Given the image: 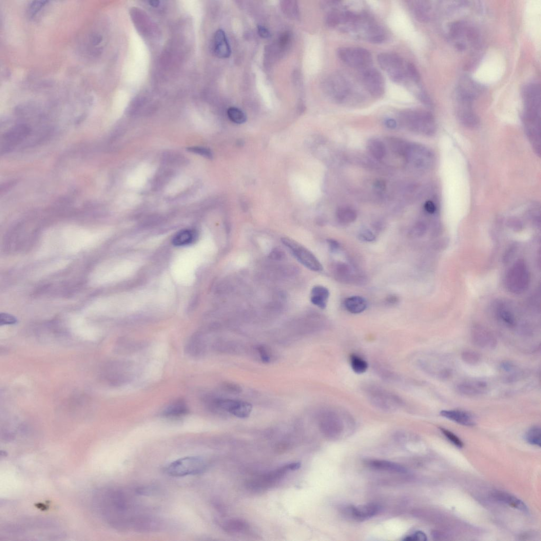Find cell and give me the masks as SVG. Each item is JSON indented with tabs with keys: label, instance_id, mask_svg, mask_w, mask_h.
Segmentation results:
<instances>
[{
	"label": "cell",
	"instance_id": "obj_1",
	"mask_svg": "<svg viewBox=\"0 0 541 541\" xmlns=\"http://www.w3.org/2000/svg\"><path fill=\"white\" fill-rule=\"evenodd\" d=\"M401 120L408 129L423 135L432 136L436 127L433 115L422 110H407L401 115Z\"/></svg>",
	"mask_w": 541,
	"mask_h": 541
},
{
	"label": "cell",
	"instance_id": "obj_2",
	"mask_svg": "<svg viewBox=\"0 0 541 541\" xmlns=\"http://www.w3.org/2000/svg\"><path fill=\"white\" fill-rule=\"evenodd\" d=\"M206 467V462L203 458L185 457L177 459L167 465L165 471L171 476L181 477L201 474L205 472Z\"/></svg>",
	"mask_w": 541,
	"mask_h": 541
},
{
	"label": "cell",
	"instance_id": "obj_3",
	"mask_svg": "<svg viewBox=\"0 0 541 541\" xmlns=\"http://www.w3.org/2000/svg\"><path fill=\"white\" fill-rule=\"evenodd\" d=\"M531 280L527 264L519 260L509 270L505 278V285L514 294H521L528 289Z\"/></svg>",
	"mask_w": 541,
	"mask_h": 541
},
{
	"label": "cell",
	"instance_id": "obj_4",
	"mask_svg": "<svg viewBox=\"0 0 541 541\" xmlns=\"http://www.w3.org/2000/svg\"><path fill=\"white\" fill-rule=\"evenodd\" d=\"M326 91L333 101L344 103L351 98L353 87L349 80L341 73H334L328 77L325 83Z\"/></svg>",
	"mask_w": 541,
	"mask_h": 541
},
{
	"label": "cell",
	"instance_id": "obj_5",
	"mask_svg": "<svg viewBox=\"0 0 541 541\" xmlns=\"http://www.w3.org/2000/svg\"><path fill=\"white\" fill-rule=\"evenodd\" d=\"M378 63L392 81L400 83L407 77L404 61L394 53L382 52L377 56Z\"/></svg>",
	"mask_w": 541,
	"mask_h": 541
},
{
	"label": "cell",
	"instance_id": "obj_6",
	"mask_svg": "<svg viewBox=\"0 0 541 541\" xmlns=\"http://www.w3.org/2000/svg\"><path fill=\"white\" fill-rule=\"evenodd\" d=\"M338 55L343 63L353 68L363 70L370 67L372 63L371 53L361 47L340 48L338 50Z\"/></svg>",
	"mask_w": 541,
	"mask_h": 541
},
{
	"label": "cell",
	"instance_id": "obj_7",
	"mask_svg": "<svg viewBox=\"0 0 541 541\" xmlns=\"http://www.w3.org/2000/svg\"><path fill=\"white\" fill-rule=\"evenodd\" d=\"M368 396L372 405L384 411H396L403 404L398 396L379 387L371 388L368 391Z\"/></svg>",
	"mask_w": 541,
	"mask_h": 541
},
{
	"label": "cell",
	"instance_id": "obj_8",
	"mask_svg": "<svg viewBox=\"0 0 541 541\" xmlns=\"http://www.w3.org/2000/svg\"><path fill=\"white\" fill-rule=\"evenodd\" d=\"M282 242L290 249L296 259L308 269L316 272L323 271V265L320 261L305 247L288 237L282 238Z\"/></svg>",
	"mask_w": 541,
	"mask_h": 541
},
{
	"label": "cell",
	"instance_id": "obj_9",
	"mask_svg": "<svg viewBox=\"0 0 541 541\" xmlns=\"http://www.w3.org/2000/svg\"><path fill=\"white\" fill-rule=\"evenodd\" d=\"M301 466L299 463L288 464L268 474L262 475L248 484L251 489L262 490L267 489L279 481L286 473L290 471H296Z\"/></svg>",
	"mask_w": 541,
	"mask_h": 541
},
{
	"label": "cell",
	"instance_id": "obj_10",
	"mask_svg": "<svg viewBox=\"0 0 541 541\" xmlns=\"http://www.w3.org/2000/svg\"><path fill=\"white\" fill-rule=\"evenodd\" d=\"M212 403L217 409L227 412L241 419L248 418L252 411V405L243 401L216 398Z\"/></svg>",
	"mask_w": 541,
	"mask_h": 541
},
{
	"label": "cell",
	"instance_id": "obj_11",
	"mask_svg": "<svg viewBox=\"0 0 541 541\" xmlns=\"http://www.w3.org/2000/svg\"><path fill=\"white\" fill-rule=\"evenodd\" d=\"M362 79L366 90L372 96L379 97L385 93V80L379 71L370 67L363 70Z\"/></svg>",
	"mask_w": 541,
	"mask_h": 541
},
{
	"label": "cell",
	"instance_id": "obj_12",
	"mask_svg": "<svg viewBox=\"0 0 541 541\" xmlns=\"http://www.w3.org/2000/svg\"><path fill=\"white\" fill-rule=\"evenodd\" d=\"M320 427L328 438H339L344 430V423L341 416L334 411H326L321 415Z\"/></svg>",
	"mask_w": 541,
	"mask_h": 541
},
{
	"label": "cell",
	"instance_id": "obj_13",
	"mask_svg": "<svg viewBox=\"0 0 541 541\" xmlns=\"http://www.w3.org/2000/svg\"><path fill=\"white\" fill-rule=\"evenodd\" d=\"M522 99L525 104L524 113L541 115V87L537 83H531L523 88Z\"/></svg>",
	"mask_w": 541,
	"mask_h": 541
},
{
	"label": "cell",
	"instance_id": "obj_14",
	"mask_svg": "<svg viewBox=\"0 0 541 541\" xmlns=\"http://www.w3.org/2000/svg\"><path fill=\"white\" fill-rule=\"evenodd\" d=\"M457 100V114L460 122L468 128H476L479 124V120L472 108L473 100L458 94Z\"/></svg>",
	"mask_w": 541,
	"mask_h": 541
},
{
	"label": "cell",
	"instance_id": "obj_15",
	"mask_svg": "<svg viewBox=\"0 0 541 541\" xmlns=\"http://www.w3.org/2000/svg\"><path fill=\"white\" fill-rule=\"evenodd\" d=\"M472 339L477 347L484 349H494L498 344L493 334L481 326H476L473 328Z\"/></svg>",
	"mask_w": 541,
	"mask_h": 541
},
{
	"label": "cell",
	"instance_id": "obj_16",
	"mask_svg": "<svg viewBox=\"0 0 541 541\" xmlns=\"http://www.w3.org/2000/svg\"><path fill=\"white\" fill-rule=\"evenodd\" d=\"M379 511L378 505L372 503L360 505L358 507H351L347 509L349 516L358 521H363L374 517Z\"/></svg>",
	"mask_w": 541,
	"mask_h": 541
},
{
	"label": "cell",
	"instance_id": "obj_17",
	"mask_svg": "<svg viewBox=\"0 0 541 541\" xmlns=\"http://www.w3.org/2000/svg\"><path fill=\"white\" fill-rule=\"evenodd\" d=\"M457 389L460 394L469 396H475L484 394L487 391V384L483 380H467L459 383Z\"/></svg>",
	"mask_w": 541,
	"mask_h": 541
},
{
	"label": "cell",
	"instance_id": "obj_18",
	"mask_svg": "<svg viewBox=\"0 0 541 541\" xmlns=\"http://www.w3.org/2000/svg\"><path fill=\"white\" fill-rule=\"evenodd\" d=\"M482 90L480 84L468 77H464L460 81L457 94L474 100L482 93Z\"/></svg>",
	"mask_w": 541,
	"mask_h": 541
},
{
	"label": "cell",
	"instance_id": "obj_19",
	"mask_svg": "<svg viewBox=\"0 0 541 541\" xmlns=\"http://www.w3.org/2000/svg\"><path fill=\"white\" fill-rule=\"evenodd\" d=\"M443 417L465 426L472 427L476 424L474 416L468 412L460 410H443L440 412Z\"/></svg>",
	"mask_w": 541,
	"mask_h": 541
},
{
	"label": "cell",
	"instance_id": "obj_20",
	"mask_svg": "<svg viewBox=\"0 0 541 541\" xmlns=\"http://www.w3.org/2000/svg\"><path fill=\"white\" fill-rule=\"evenodd\" d=\"M214 51L215 55L220 58H227L231 55V49L223 30L219 29L215 34Z\"/></svg>",
	"mask_w": 541,
	"mask_h": 541
},
{
	"label": "cell",
	"instance_id": "obj_21",
	"mask_svg": "<svg viewBox=\"0 0 541 541\" xmlns=\"http://www.w3.org/2000/svg\"><path fill=\"white\" fill-rule=\"evenodd\" d=\"M492 496L495 500L507 504L511 508L523 512L528 511V508L526 504L515 496L502 491L494 492L492 494Z\"/></svg>",
	"mask_w": 541,
	"mask_h": 541
},
{
	"label": "cell",
	"instance_id": "obj_22",
	"mask_svg": "<svg viewBox=\"0 0 541 541\" xmlns=\"http://www.w3.org/2000/svg\"><path fill=\"white\" fill-rule=\"evenodd\" d=\"M366 464L369 467L379 471L394 473H405L407 472L404 467L386 460H370Z\"/></svg>",
	"mask_w": 541,
	"mask_h": 541
},
{
	"label": "cell",
	"instance_id": "obj_23",
	"mask_svg": "<svg viewBox=\"0 0 541 541\" xmlns=\"http://www.w3.org/2000/svg\"><path fill=\"white\" fill-rule=\"evenodd\" d=\"M186 352L190 356L199 358L203 356L206 351V344L202 337L196 335L192 337L188 342L185 348Z\"/></svg>",
	"mask_w": 541,
	"mask_h": 541
},
{
	"label": "cell",
	"instance_id": "obj_24",
	"mask_svg": "<svg viewBox=\"0 0 541 541\" xmlns=\"http://www.w3.org/2000/svg\"><path fill=\"white\" fill-rule=\"evenodd\" d=\"M412 10L415 18L421 22H427L430 20L431 6L428 1H413Z\"/></svg>",
	"mask_w": 541,
	"mask_h": 541
},
{
	"label": "cell",
	"instance_id": "obj_25",
	"mask_svg": "<svg viewBox=\"0 0 541 541\" xmlns=\"http://www.w3.org/2000/svg\"><path fill=\"white\" fill-rule=\"evenodd\" d=\"M344 305L348 311L353 314L364 312L367 307V301L360 296H352L346 299Z\"/></svg>",
	"mask_w": 541,
	"mask_h": 541
},
{
	"label": "cell",
	"instance_id": "obj_26",
	"mask_svg": "<svg viewBox=\"0 0 541 541\" xmlns=\"http://www.w3.org/2000/svg\"><path fill=\"white\" fill-rule=\"evenodd\" d=\"M330 297V291L323 286L314 287L312 291L311 301L315 306L321 309H325L328 299Z\"/></svg>",
	"mask_w": 541,
	"mask_h": 541
},
{
	"label": "cell",
	"instance_id": "obj_27",
	"mask_svg": "<svg viewBox=\"0 0 541 541\" xmlns=\"http://www.w3.org/2000/svg\"><path fill=\"white\" fill-rule=\"evenodd\" d=\"M188 412V406L185 402L182 400H177L174 402L166 407L163 414L166 417L176 418L180 417Z\"/></svg>",
	"mask_w": 541,
	"mask_h": 541
},
{
	"label": "cell",
	"instance_id": "obj_28",
	"mask_svg": "<svg viewBox=\"0 0 541 541\" xmlns=\"http://www.w3.org/2000/svg\"><path fill=\"white\" fill-rule=\"evenodd\" d=\"M196 237V232L193 230L183 229L175 235L173 243L175 246H178L188 245L194 242Z\"/></svg>",
	"mask_w": 541,
	"mask_h": 541
},
{
	"label": "cell",
	"instance_id": "obj_29",
	"mask_svg": "<svg viewBox=\"0 0 541 541\" xmlns=\"http://www.w3.org/2000/svg\"><path fill=\"white\" fill-rule=\"evenodd\" d=\"M335 276L341 282L349 283L356 279L350 266L347 264L339 262L334 266Z\"/></svg>",
	"mask_w": 541,
	"mask_h": 541
},
{
	"label": "cell",
	"instance_id": "obj_30",
	"mask_svg": "<svg viewBox=\"0 0 541 541\" xmlns=\"http://www.w3.org/2000/svg\"><path fill=\"white\" fill-rule=\"evenodd\" d=\"M497 313L500 320L505 325L510 327H513L516 325L515 316L507 304L503 303L499 304L497 308Z\"/></svg>",
	"mask_w": 541,
	"mask_h": 541
},
{
	"label": "cell",
	"instance_id": "obj_31",
	"mask_svg": "<svg viewBox=\"0 0 541 541\" xmlns=\"http://www.w3.org/2000/svg\"><path fill=\"white\" fill-rule=\"evenodd\" d=\"M367 148L369 153L377 159H382L386 155L385 146L378 139L369 140L367 142Z\"/></svg>",
	"mask_w": 541,
	"mask_h": 541
},
{
	"label": "cell",
	"instance_id": "obj_32",
	"mask_svg": "<svg viewBox=\"0 0 541 541\" xmlns=\"http://www.w3.org/2000/svg\"><path fill=\"white\" fill-rule=\"evenodd\" d=\"M357 212L350 207H341L336 211V217L340 223L349 224L354 222L357 218Z\"/></svg>",
	"mask_w": 541,
	"mask_h": 541
},
{
	"label": "cell",
	"instance_id": "obj_33",
	"mask_svg": "<svg viewBox=\"0 0 541 541\" xmlns=\"http://www.w3.org/2000/svg\"><path fill=\"white\" fill-rule=\"evenodd\" d=\"M225 530L230 534H240L248 529L247 523L241 520H231L225 523Z\"/></svg>",
	"mask_w": 541,
	"mask_h": 541
},
{
	"label": "cell",
	"instance_id": "obj_34",
	"mask_svg": "<svg viewBox=\"0 0 541 541\" xmlns=\"http://www.w3.org/2000/svg\"><path fill=\"white\" fill-rule=\"evenodd\" d=\"M350 362L353 370L357 374H362L368 368V363L366 361L357 355H352L350 357Z\"/></svg>",
	"mask_w": 541,
	"mask_h": 541
},
{
	"label": "cell",
	"instance_id": "obj_35",
	"mask_svg": "<svg viewBox=\"0 0 541 541\" xmlns=\"http://www.w3.org/2000/svg\"><path fill=\"white\" fill-rule=\"evenodd\" d=\"M526 439L530 444L540 447L541 444V429L538 427L531 428L527 432Z\"/></svg>",
	"mask_w": 541,
	"mask_h": 541
},
{
	"label": "cell",
	"instance_id": "obj_36",
	"mask_svg": "<svg viewBox=\"0 0 541 541\" xmlns=\"http://www.w3.org/2000/svg\"><path fill=\"white\" fill-rule=\"evenodd\" d=\"M227 115L229 119L235 123L240 124L246 122L245 114L238 108H230L227 111Z\"/></svg>",
	"mask_w": 541,
	"mask_h": 541
},
{
	"label": "cell",
	"instance_id": "obj_37",
	"mask_svg": "<svg viewBox=\"0 0 541 541\" xmlns=\"http://www.w3.org/2000/svg\"><path fill=\"white\" fill-rule=\"evenodd\" d=\"M462 359L468 364L474 365L481 361V357L480 354L475 351L467 350L463 353Z\"/></svg>",
	"mask_w": 541,
	"mask_h": 541
},
{
	"label": "cell",
	"instance_id": "obj_38",
	"mask_svg": "<svg viewBox=\"0 0 541 541\" xmlns=\"http://www.w3.org/2000/svg\"><path fill=\"white\" fill-rule=\"evenodd\" d=\"M406 76L410 78L415 83H418L420 80V75L417 68L412 63H409L406 66Z\"/></svg>",
	"mask_w": 541,
	"mask_h": 541
},
{
	"label": "cell",
	"instance_id": "obj_39",
	"mask_svg": "<svg viewBox=\"0 0 541 541\" xmlns=\"http://www.w3.org/2000/svg\"><path fill=\"white\" fill-rule=\"evenodd\" d=\"M47 1H34L30 3L28 7V14L33 17L36 15L48 3Z\"/></svg>",
	"mask_w": 541,
	"mask_h": 541
},
{
	"label": "cell",
	"instance_id": "obj_40",
	"mask_svg": "<svg viewBox=\"0 0 541 541\" xmlns=\"http://www.w3.org/2000/svg\"><path fill=\"white\" fill-rule=\"evenodd\" d=\"M442 433L456 447L462 448L464 446V443L454 433L444 428H440Z\"/></svg>",
	"mask_w": 541,
	"mask_h": 541
},
{
	"label": "cell",
	"instance_id": "obj_41",
	"mask_svg": "<svg viewBox=\"0 0 541 541\" xmlns=\"http://www.w3.org/2000/svg\"><path fill=\"white\" fill-rule=\"evenodd\" d=\"M361 241L371 242L375 240V235L368 228H362L359 233Z\"/></svg>",
	"mask_w": 541,
	"mask_h": 541
},
{
	"label": "cell",
	"instance_id": "obj_42",
	"mask_svg": "<svg viewBox=\"0 0 541 541\" xmlns=\"http://www.w3.org/2000/svg\"><path fill=\"white\" fill-rule=\"evenodd\" d=\"M261 361L264 363L270 362L271 358L270 352L263 346H259L257 348Z\"/></svg>",
	"mask_w": 541,
	"mask_h": 541
},
{
	"label": "cell",
	"instance_id": "obj_43",
	"mask_svg": "<svg viewBox=\"0 0 541 541\" xmlns=\"http://www.w3.org/2000/svg\"><path fill=\"white\" fill-rule=\"evenodd\" d=\"M17 323L16 318L9 314L1 313L0 315V325H14Z\"/></svg>",
	"mask_w": 541,
	"mask_h": 541
},
{
	"label": "cell",
	"instance_id": "obj_44",
	"mask_svg": "<svg viewBox=\"0 0 541 541\" xmlns=\"http://www.w3.org/2000/svg\"><path fill=\"white\" fill-rule=\"evenodd\" d=\"M188 150L189 152L191 153L199 154V155L203 156L204 157L209 159L212 158V154L210 152V151L206 148H203L201 147H192L189 148Z\"/></svg>",
	"mask_w": 541,
	"mask_h": 541
},
{
	"label": "cell",
	"instance_id": "obj_45",
	"mask_svg": "<svg viewBox=\"0 0 541 541\" xmlns=\"http://www.w3.org/2000/svg\"><path fill=\"white\" fill-rule=\"evenodd\" d=\"M426 230V226L423 223L416 224L412 229V234L415 236H421Z\"/></svg>",
	"mask_w": 541,
	"mask_h": 541
},
{
	"label": "cell",
	"instance_id": "obj_46",
	"mask_svg": "<svg viewBox=\"0 0 541 541\" xmlns=\"http://www.w3.org/2000/svg\"><path fill=\"white\" fill-rule=\"evenodd\" d=\"M404 540L406 541H426L427 537L423 532L418 531L412 536L406 537Z\"/></svg>",
	"mask_w": 541,
	"mask_h": 541
},
{
	"label": "cell",
	"instance_id": "obj_47",
	"mask_svg": "<svg viewBox=\"0 0 541 541\" xmlns=\"http://www.w3.org/2000/svg\"><path fill=\"white\" fill-rule=\"evenodd\" d=\"M327 244L329 246L330 250L332 253H335L338 252L340 249V244L338 241L335 240L334 239H327Z\"/></svg>",
	"mask_w": 541,
	"mask_h": 541
},
{
	"label": "cell",
	"instance_id": "obj_48",
	"mask_svg": "<svg viewBox=\"0 0 541 541\" xmlns=\"http://www.w3.org/2000/svg\"><path fill=\"white\" fill-rule=\"evenodd\" d=\"M424 207L425 211L430 214H434L437 210L436 204L431 200H428L425 202Z\"/></svg>",
	"mask_w": 541,
	"mask_h": 541
},
{
	"label": "cell",
	"instance_id": "obj_49",
	"mask_svg": "<svg viewBox=\"0 0 541 541\" xmlns=\"http://www.w3.org/2000/svg\"><path fill=\"white\" fill-rule=\"evenodd\" d=\"M258 32L260 36L262 38L268 39L271 37L270 31L263 25H259L258 26Z\"/></svg>",
	"mask_w": 541,
	"mask_h": 541
},
{
	"label": "cell",
	"instance_id": "obj_50",
	"mask_svg": "<svg viewBox=\"0 0 541 541\" xmlns=\"http://www.w3.org/2000/svg\"><path fill=\"white\" fill-rule=\"evenodd\" d=\"M225 387L228 391L233 393L238 394L241 393L242 391V388L236 384L227 383L225 385Z\"/></svg>",
	"mask_w": 541,
	"mask_h": 541
},
{
	"label": "cell",
	"instance_id": "obj_51",
	"mask_svg": "<svg viewBox=\"0 0 541 541\" xmlns=\"http://www.w3.org/2000/svg\"><path fill=\"white\" fill-rule=\"evenodd\" d=\"M91 42L93 46H98L103 40V37L100 34L94 33L91 36Z\"/></svg>",
	"mask_w": 541,
	"mask_h": 541
},
{
	"label": "cell",
	"instance_id": "obj_52",
	"mask_svg": "<svg viewBox=\"0 0 541 541\" xmlns=\"http://www.w3.org/2000/svg\"><path fill=\"white\" fill-rule=\"evenodd\" d=\"M289 39L290 35L288 33L283 34L280 39V46L283 47H285L289 41Z\"/></svg>",
	"mask_w": 541,
	"mask_h": 541
},
{
	"label": "cell",
	"instance_id": "obj_53",
	"mask_svg": "<svg viewBox=\"0 0 541 541\" xmlns=\"http://www.w3.org/2000/svg\"><path fill=\"white\" fill-rule=\"evenodd\" d=\"M514 366L513 363L509 361H505L502 363L501 368L505 371H511L514 369Z\"/></svg>",
	"mask_w": 541,
	"mask_h": 541
},
{
	"label": "cell",
	"instance_id": "obj_54",
	"mask_svg": "<svg viewBox=\"0 0 541 541\" xmlns=\"http://www.w3.org/2000/svg\"><path fill=\"white\" fill-rule=\"evenodd\" d=\"M385 125L389 129H394L396 128L397 124L394 119H389L385 121Z\"/></svg>",
	"mask_w": 541,
	"mask_h": 541
},
{
	"label": "cell",
	"instance_id": "obj_55",
	"mask_svg": "<svg viewBox=\"0 0 541 541\" xmlns=\"http://www.w3.org/2000/svg\"><path fill=\"white\" fill-rule=\"evenodd\" d=\"M398 300V298L395 296H389L386 299L387 302L389 304H396Z\"/></svg>",
	"mask_w": 541,
	"mask_h": 541
},
{
	"label": "cell",
	"instance_id": "obj_56",
	"mask_svg": "<svg viewBox=\"0 0 541 541\" xmlns=\"http://www.w3.org/2000/svg\"><path fill=\"white\" fill-rule=\"evenodd\" d=\"M456 48L459 50H463L465 48V46L463 43H458L457 44Z\"/></svg>",
	"mask_w": 541,
	"mask_h": 541
},
{
	"label": "cell",
	"instance_id": "obj_57",
	"mask_svg": "<svg viewBox=\"0 0 541 541\" xmlns=\"http://www.w3.org/2000/svg\"><path fill=\"white\" fill-rule=\"evenodd\" d=\"M159 1H151L149 2L150 5L154 7H157L159 5Z\"/></svg>",
	"mask_w": 541,
	"mask_h": 541
}]
</instances>
